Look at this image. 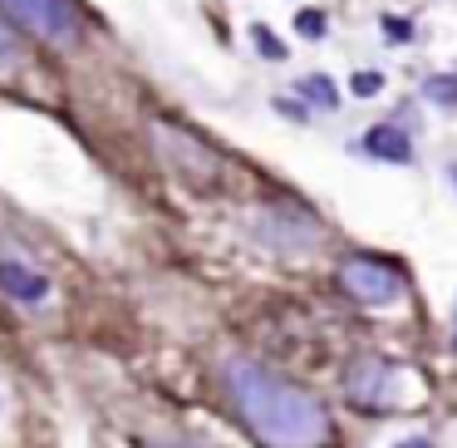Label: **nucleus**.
<instances>
[{
    "label": "nucleus",
    "mask_w": 457,
    "mask_h": 448,
    "mask_svg": "<svg viewBox=\"0 0 457 448\" xmlns=\"http://www.w3.org/2000/svg\"><path fill=\"white\" fill-rule=\"evenodd\" d=\"M158 448H217V444H207V438H172V444H158Z\"/></svg>",
    "instance_id": "obj_14"
},
{
    "label": "nucleus",
    "mask_w": 457,
    "mask_h": 448,
    "mask_svg": "<svg viewBox=\"0 0 457 448\" xmlns=\"http://www.w3.org/2000/svg\"><path fill=\"white\" fill-rule=\"evenodd\" d=\"M221 389H227L237 418L251 428V438L261 448H329L335 444L329 409L310 389L266 369L261 359L231 355L221 365Z\"/></svg>",
    "instance_id": "obj_1"
},
{
    "label": "nucleus",
    "mask_w": 457,
    "mask_h": 448,
    "mask_svg": "<svg viewBox=\"0 0 457 448\" xmlns=\"http://www.w3.org/2000/svg\"><path fill=\"white\" fill-rule=\"evenodd\" d=\"M398 448H433V438H403Z\"/></svg>",
    "instance_id": "obj_15"
},
{
    "label": "nucleus",
    "mask_w": 457,
    "mask_h": 448,
    "mask_svg": "<svg viewBox=\"0 0 457 448\" xmlns=\"http://www.w3.org/2000/svg\"><path fill=\"white\" fill-rule=\"evenodd\" d=\"M0 286L11 291L15 300H45L50 296V281H45L40 271L21 266V261H0Z\"/></svg>",
    "instance_id": "obj_7"
},
{
    "label": "nucleus",
    "mask_w": 457,
    "mask_h": 448,
    "mask_svg": "<svg viewBox=\"0 0 457 448\" xmlns=\"http://www.w3.org/2000/svg\"><path fill=\"white\" fill-rule=\"evenodd\" d=\"M15 50H21V40H15V30L5 21H0V64L5 60H15Z\"/></svg>",
    "instance_id": "obj_12"
},
{
    "label": "nucleus",
    "mask_w": 457,
    "mask_h": 448,
    "mask_svg": "<svg viewBox=\"0 0 457 448\" xmlns=\"http://www.w3.org/2000/svg\"><path fill=\"white\" fill-rule=\"evenodd\" d=\"M345 394L359 409H398V399H403V369L388 355H359L345 369Z\"/></svg>",
    "instance_id": "obj_3"
},
{
    "label": "nucleus",
    "mask_w": 457,
    "mask_h": 448,
    "mask_svg": "<svg viewBox=\"0 0 457 448\" xmlns=\"http://www.w3.org/2000/svg\"><path fill=\"white\" fill-rule=\"evenodd\" d=\"M251 40H256V50L266 55V60H286V45H280L276 35L266 30V25H256V30H251Z\"/></svg>",
    "instance_id": "obj_10"
},
{
    "label": "nucleus",
    "mask_w": 457,
    "mask_h": 448,
    "mask_svg": "<svg viewBox=\"0 0 457 448\" xmlns=\"http://www.w3.org/2000/svg\"><path fill=\"white\" fill-rule=\"evenodd\" d=\"M25 30H35L40 40L50 45H70L79 35V11H74V0H0Z\"/></svg>",
    "instance_id": "obj_6"
},
{
    "label": "nucleus",
    "mask_w": 457,
    "mask_h": 448,
    "mask_svg": "<svg viewBox=\"0 0 457 448\" xmlns=\"http://www.w3.org/2000/svg\"><path fill=\"white\" fill-rule=\"evenodd\" d=\"M364 148L374 153L378 163H408V158H413V143H408V133L394 129V123H378V129H369Z\"/></svg>",
    "instance_id": "obj_8"
},
{
    "label": "nucleus",
    "mask_w": 457,
    "mask_h": 448,
    "mask_svg": "<svg viewBox=\"0 0 457 448\" xmlns=\"http://www.w3.org/2000/svg\"><path fill=\"white\" fill-rule=\"evenodd\" d=\"M453 182H457V163H453Z\"/></svg>",
    "instance_id": "obj_16"
},
{
    "label": "nucleus",
    "mask_w": 457,
    "mask_h": 448,
    "mask_svg": "<svg viewBox=\"0 0 457 448\" xmlns=\"http://www.w3.org/2000/svg\"><path fill=\"white\" fill-rule=\"evenodd\" d=\"M153 148H158V163H168L172 178L192 182V188H217L221 182V153L212 143H202L197 133L153 123Z\"/></svg>",
    "instance_id": "obj_2"
},
{
    "label": "nucleus",
    "mask_w": 457,
    "mask_h": 448,
    "mask_svg": "<svg viewBox=\"0 0 457 448\" xmlns=\"http://www.w3.org/2000/svg\"><path fill=\"white\" fill-rule=\"evenodd\" d=\"M339 291L354 296L359 306H394L403 296V276L374 257H345L339 261Z\"/></svg>",
    "instance_id": "obj_4"
},
{
    "label": "nucleus",
    "mask_w": 457,
    "mask_h": 448,
    "mask_svg": "<svg viewBox=\"0 0 457 448\" xmlns=\"http://www.w3.org/2000/svg\"><path fill=\"white\" fill-rule=\"evenodd\" d=\"M384 89V74H354V94L359 99H369V94Z\"/></svg>",
    "instance_id": "obj_11"
},
{
    "label": "nucleus",
    "mask_w": 457,
    "mask_h": 448,
    "mask_svg": "<svg viewBox=\"0 0 457 448\" xmlns=\"http://www.w3.org/2000/svg\"><path fill=\"white\" fill-rule=\"evenodd\" d=\"M300 94H305V99H315L320 109H335V104H339V89H329L325 74H310V80L300 84Z\"/></svg>",
    "instance_id": "obj_9"
},
{
    "label": "nucleus",
    "mask_w": 457,
    "mask_h": 448,
    "mask_svg": "<svg viewBox=\"0 0 457 448\" xmlns=\"http://www.w3.org/2000/svg\"><path fill=\"white\" fill-rule=\"evenodd\" d=\"M453 84H457V80H433V84H428V94L447 104V99H457V89H453Z\"/></svg>",
    "instance_id": "obj_13"
},
{
    "label": "nucleus",
    "mask_w": 457,
    "mask_h": 448,
    "mask_svg": "<svg viewBox=\"0 0 457 448\" xmlns=\"http://www.w3.org/2000/svg\"><path fill=\"white\" fill-rule=\"evenodd\" d=\"M453 345H457V330H453Z\"/></svg>",
    "instance_id": "obj_17"
},
{
    "label": "nucleus",
    "mask_w": 457,
    "mask_h": 448,
    "mask_svg": "<svg viewBox=\"0 0 457 448\" xmlns=\"http://www.w3.org/2000/svg\"><path fill=\"white\" fill-rule=\"evenodd\" d=\"M251 237L256 247H280V251H305L320 241V222L300 207H266V212H251Z\"/></svg>",
    "instance_id": "obj_5"
}]
</instances>
